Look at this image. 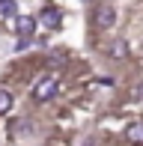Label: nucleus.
<instances>
[{"mask_svg":"<svg viewBox=\"0 0 143 146\" xmlns=\"http://www.w3.org/2000/svg\"><path fill=\"white\" fill-rule=\"evenodd\" d=\"M93 24H95L99 30L113 27V24H116V9H113V6H95V12H93Z\"/></svg>","mask_w":143,"mask_h":146,"instance_id":"nucleus-1","label":"nucleus"},{"mask_svg":"<svg viewBox=\"0 0 143 146\" xmlns=\"http://www.w3.org/2000/svg\"><path fill=\"white\" fill-rule=\"evenodd\" d=\"M57 96V81L54 78H39L36 87H33V98L36 102H48V98Z\"/></svg>","mask_w":143,"mask_h":146,"instance_id":"nucleus-2","label":"nucleus"},{"mask_svg":"<svg viewBox=\"0 0 143 146\" xmlns=\"http://www.w3.org/2000/svg\"><path fill=\"white\" fill-rule=\"evenodd\" d=\"M39 21H42V27H45V30H57V27L63 24V12H60V9H54V6H48V9L39 12Z\"/></svg>","mask_w":143,"mask_h":146,"instance_id":"nucleus-3","label":"nucleus"},{"mask_svg":"<svg viewBox=\"0 0 143 146\" xmlns=\"http://www.w3.org/2000/svg\"><path fill=\"white\" fill-rule=\"evenodd\" d=\"M15 30H18V36H33L36 18H33V15H18V18H15Z\"/></svg>","mask_w":143,"mask_h":146,"instance_id":"nucleus-4","label":"nucleus"},{"mask_svg":"<svg viewBox=\"0 0 143 146\" xmlns=\"http://www.w3.org/2000/svg\"><path fill=\"white\" fill-rule=\"evenodd\" d=\"M125 137H128V140H131V143H143V122H134V125H128V131H125Z\"/></svg>","mask_w":143,"mask_h":146,"instance_id":"nucleus-5","label":"nucleus"},{"mask_svg":"<svg viewBox=\"0 0 143 146\" xmlns=\"http://www.w3.org/2000/svg\"><path fill=\"white\" fill-rule=\"evenodd\" d=\"M107 51H110V57H119V60H125V57H128V45L122 42V39H116V42L110 45Z\"/></svg>","mask_w":143,"mask_h":146,"instance_id":"nucleus-6","label":"nucleus"},{"mask_svg":"<svg viewBox=\"0 0 143 146\" xmlns=\"http://www.w3.org/2000/svg\"><path fill=\"white\" fill-rule=\"evenodd\" d=\"M9 110H12V92L0 90V113H9Z\"/></svg>","mask_w":143,"mask_h":146,"instance_id":"nucleus-7","label":"nucleus"},{"mask_svg":"<svg viewBox=\"0 0 143 146\" xmlns=\"http://www.w3.org/2000/svg\"><path fill=\"white\" fill-rule=\"evenodd\" d=\"M15 15V0H0V18Z\"/></svg>","mask_w":143,"mask_h":146,"instance_id":"nucleus-8","label":"nucleus"},{"mask_svg":"<svg viewBox=\"0 0 143 146\" xmlns=\"http://www.w3.org/2000/svg\"><path fill=\"white\" fill-rule=\"evenodd\" d=\"M12 131H15V134H27L30 131V119H15V122H12Z\"/></svg>","mask_w":143,"mask_h":146,"instance_id":"nucleus-9","label":"nucleus"},{"mask_svg":"<svg viewBox=\"0 0 143 146\" xmlns=\"http://www.w3.org/2000/svg\"><path fill=\"white\" fill-rule=\"evenodd\" d=\"M27 48H30V36H21L15 42V51H27Z\"/></svg>","mask_w":143,"mask_h":146,"instance_id":"nucleus-10","label":"nucleus"},{"mask_svg":"<svg viewBox=\"0 0 143 146\" xmlns=\"http://www.w3.org/2000/svg\"><path fill=\"white\" fill-rule=\"evenodd\" d=\"M134 98H140V102H143V84H140L137 90H134Z\"/></svg>","mask_w":143,"mask_h":146,"instance_id":"nucleus-11","label":"nucleus"}]
</instances>
